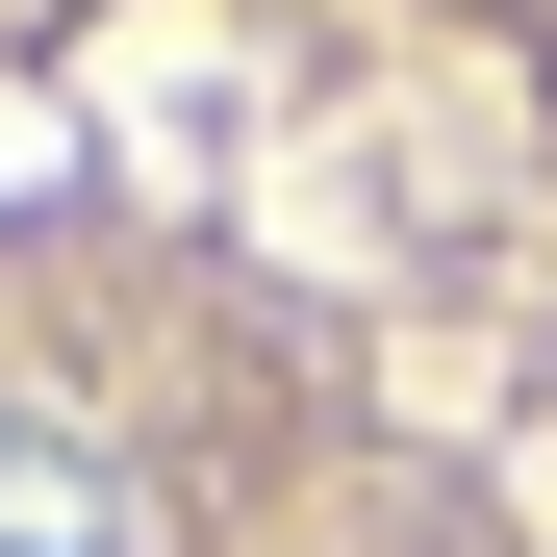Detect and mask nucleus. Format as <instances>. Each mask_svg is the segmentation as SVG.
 Returning a JSON list of instances; mask_svg holds the SVG:
<instances>
[{
	"mask_svg": "<svg viewBox=\"0 0 557 557\" xmlns=\"http://www.w3.org/2000/svg\"><path fill=\"white\" fill-rule=\"evenodd\" d=\"M0 557H127V482H102V431L0 406Z\"/></svg>",
	"mask_w": 557,
	"mask_h": 557,
	"instance_id": "obj_1",
	"label": "nucleus"
}]
</instances>
